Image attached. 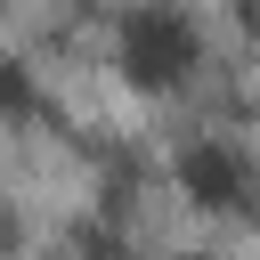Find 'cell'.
Segmentation results:
<instances>
[{
	"mask_svg": "<svg viewBox=\"0 0 260 260\" xmlns=\"http://www.w3.org/2000/svg\"><path fill=\"white\" fill-rule=\"evenodd\" d=\"M179 187H187L203 211H236V203H244V187H252L244 146H228V138H195V146H187V162H179Z\"/></svg>",
	"mask_w": 260,
	"mask_h": 260,
	"instance_id": "7a4b0ae2",
	"label": "cell"
},
{
	"mask_svg": "<svg viewBox=\"0 0 260 260\" xmlns=\"http://www.w3.org/2000/svg\"><path fill=\"white\" fill-rule=\"evenodd\" d=\"M187 73H195V24H187V8H171V0L130 8L122 16V81L146 89V98H162Z\"/></svg>",
	"mask_w": 260,
	"mask_h": 260,
	"instance_id": "6da1fadb",
	"label": "cell"
},
{
	"mask_svg": "<svg viewBox=\"0 0 260 260\" xmlns=\"http://www.w3.org/2000/svg\"><path fill=\"white\" fill-rule=\"evenodd\" d=\"M0 114H16V122L41 114V81H32L24 65H0Z\"/></svg>",
	"mask_w": 260,
	"mask_h": 260,
	"instance_id": "3957f363",
	"label": "cell"
}]
</instances>
